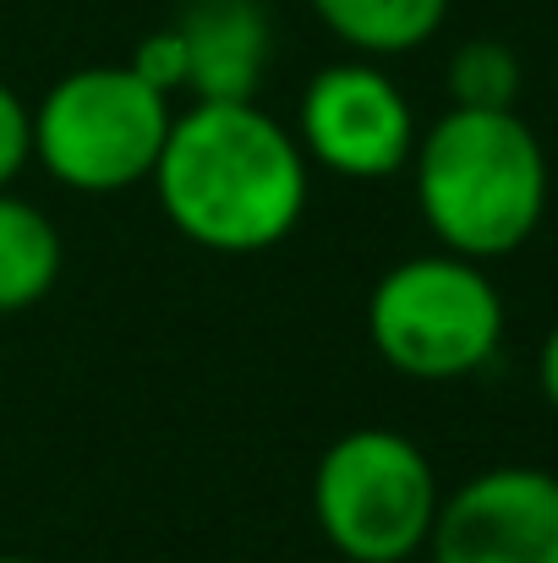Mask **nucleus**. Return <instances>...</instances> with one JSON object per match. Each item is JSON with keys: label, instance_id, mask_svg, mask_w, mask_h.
Returning <instances> with one entry per match:
<instances>
[{"label": "nucleus", "instance_id": "423d86ee", "mask_svg": "<svg viewBox=\"0 0 558 563\" xmlns=\"http://www.w3.org/2000/svg\"><path fill=\"white\" fill-rule=\"evenodd\" d=\"M291 132L313 170H329L362 187L400 176L422 137L405 88L383 71V60H368V55H346L313 71Z\"/></svg>", "mask_w": 558, "mask_h": 563}, {"label": "nucleus", "instance_id": "dca6fc26", "mask_svg": "<svg viewBox=\"0 0 558 563\" xmlns=\"http://www.w3.org/2000/svg\"><path fill=\"white\" fill-rule=\"evenodd\" d=\"M554 99H558V60H554Z\"/></svg>", "mask_w": 558, "mask_h": 563}, {"label": "nucleus", "instance_id": "0eeeda50", "mask_svg": "<svg viewBox=\"0 0 558 563\" xmlns=\"http://www.w3.org/2000/svg\"><path fill=\"white\" fill-rule=\"evenodd\" d=\"M427 563H558V471L488 465L438 498Z\"/></svg>", "mask_w": 558, "mask_h": 563}, {"label": "nucleus", "instance_id": "f8f14e48", "mask_svg": "<svg viewBox=\"0 0 558 563\" xmlns=\"http://www.w3.org/2000/svg\"><path fill=\"white\" fill-rule=\"evenodd\" d=\"M127 66H132L149 88H160L165 99L186 93V44H182V33H176V22H171V27H154L149 38H138V49H132Z\"/></svg>", "mask_w": 558, "mask_h": 563}, {"label": "nucleus", "instance_id": "6e6552de", "mask_svg": "<svg viewBox=\"0 0 558 563\" xmlns=\"http://www.w3.org/2000/svg\"><path fill=\"white\" fill-rule=\"evenodd\" d=\"M186 44V93L208 104L258 99L274 60V22L263 0H186L176 16Z\"/></svg>", "mask_w": 558, "mask_h": 563}, {"label": "nucleus", "instance_id": "2eb2a0df", "mask_svg": "<svg viewBox=\"0 0 558 563\" xmlns=\"http://www.w3.org/2000/svg\"><path fill=\"white\" fill-rule=\"evenodd\" d=\"M0 563H39V559H22V553H0Z\"/></svg>", "mask_w": 558, "mask_h": 563}, {"label": "nucleus", "instance_id": "9b49d317", "mask_svg": "<svg viewBox=\"0 0 558 563\" xmlns=\"http://www.w3.org/2000/svg\"><path fill=\"white\" fill-rule=\"evenodd\" d=\"M455 110H515L526 88V66L504 38H466L444 71Z\"/></svg>", "mask_w": 558, "mask_h": 563}, {"label": "nucleus", "instance_id": "1a4fd4ad", "mask_svg": "<svg viewBox=\"0 0 558 563\" xmlns=\"http://www.w3.org/2000/svg\"><path fill=\"white\" fill-rule=\"evenodd\" d=\"M61 257L66 246L55 219L11 187L0 191V318L39 307L61 279Z\"/></svg>", "mask_w": 558, "mask_h": 563}, {"label": "nucleus", "instance_id": "ddd939ff", "mask_svg": "<svg viewBox=\"0 0 558 563\" xmlns=\"http://www.w3.org/2000/svg\"><path fill=\"white\" fill-rule=\"evenodd\" d=\"M33 165V104L0 77V191Z\"/></svg>", "mask_w": 558, "mask_h": 563}, {"label": "nucleus", "instance_id": "39448f33", "mask_svg": "<svg viewBox=\"0 0 558 563\" xmlns=\"http://www.w3.org/2000/svg\"><path fill=\"white\" fill-rule=\"evenodd\" d=\"M438 498L444 487L427 449L394 427L340 432L313 471V520L346 563L422 559Z\"/></svg>", "mask_w": 558, "mask_h": 563}, {"label": "nucleus", "instance_id": "9d476101", "mask_svg": "<svg viewBox=\"0 0 558 563\" xmlns=\"http://www.w3.org/2000/svg\"><path fill=\"white\" fill-rule=\"evenodd\" d=\"M307 5L329 27V38H340L351 55L368 60L411 55L449 22V0H307Z\"/></svg>", "mask_w": 558, "mask_h": 563}, {"label": "nucleus", "instance_id": "f03ea898", "mask_svg": "<svg viewBox=\"0 0 558 563\" xmlns=\"http://www.w3.org/2000/svg\"><path fill=\"white\" fill-rule=\"evenodd\" d=\"M416 213L433 241L471 263L515 257L548 213V148L521 110H444L411 154Z\"/></svg>", "mask_w": 558, "mask_h": 563}, {"label": "nucleus", "instance_id": "20e7f679", "mask_svg": "<svg viewBox=\"0 0 558 563\" xmlns=\"http://www.w3.org/2000/svg\"><path fill=\"white\" fill-rule=\"evenodd\" d=\"M171 121V99L149 88L127 60L77 66L55 77L33 104V165L55 187L83 197L149 187Z\"/></svg>", "mask_w": 558, "mask_h": 563}, {"label": "nucleus", "instance_id": "4468645a", "mask_svg": "<svg viewBox=\"0 0 558 563\" xmlns=\"http://www.w3.org/2000/svg\"><path fill=\"white\" fill-rule=\"evenodd\" d=\"M537 394L558 416V318H554V329L543 334V345H537Z\"/></svg>", "mask_w": 558, "mask_h": 563}, {"label": "nucleus", "instance_id": "f257e3e1", "mask_svg": "<svg viewBox=\"0 0 558 563\" xmlns=\"http://www.w3.org/2000/svg\"><path fill=\"white\" fill-rule=\"evenodd\" d=\"M171 230L203 252L252 257L280 246L313 197V165L285 121L258 99L176 110L165 154L149 176Z\"/></svg>", "mask_w": 558, "mask_h": 563}, {"label": "nucleus", "instance_id": "7ed1b4c3", "mask_svg": "<svg viewBox=\"0 0 558 563\" xmlns=\"http://www.w3.org/2000/svg\"><path fill=\"white\" fill-rule=\"evenodd\" d=\"M504 340V296L488 263L422 252L383 268L368 290V345L411 383H460L482 373Z\"/></svg>", "mask_w": 558, "mask_h": 563}]
</instances>
